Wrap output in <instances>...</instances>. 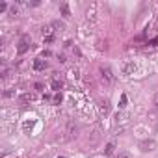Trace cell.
Segmentation results:
<instances>
[{"label": "cell", "instance_id": "3957f363", "mask_svg": "<svg viewBox=\"0 0 158 158\" xmlns=\"http://www.w3.org/2000/svg\"><path fill=\"white\" fill-rule=\"evenodd\" d=\"M65 138L67 140H73V138H76V136H78V125H74V123L73 121H69V123H67V130H65Z\"/></svg>", "mask_w": 158, "mask_h": 158}, {"label": "cell", "instance_id": "7402d4cb", "mask_svg": "<svg viewBox=\"0 0 158 158\" xmlns=\"http://www.w3.org/2000/svg\"><path fill=\"white\" fill-rule=\"evenodd\" d=\"M58 60L61 61V63H63V61H67V60H65V56H63V54H58Z\"/></svg>", "mask_w": 158, "mask_h": 158}, {"label": "cell", "instance_id": "4fadbf2b", "mask_svg": "<svg viewBox=\"0 0 158 158\" xmlns=\"http://www.w3.org/2000/svg\"><path fill=\"white\" fill-rule=\"evenodd\" d=\"M61 100H63V97H61V93H56V95L52 97V102H54V104H60Z\"/></svg>", "mask_w": 158, "mask_h": 158}, {"label": "cell", "instance_id": "2e32d148", "mask_svg": "<svg viewBox=\"0 0 158 158\" xmlns=\"http://www.w3.org/2000/svg\"><path fill=\"white\" fill-rule=\"evenodd\" d=\"M119 106H121V108H125V106H127V95H125V93L121 95V104H119Z\"/></svg>", "mask_w": 158, "mask_h": 158}, {"label": "cell", "instance_id": "d6986e66", "mask_svg": "<svg viewBox=\"0 0 158 158\" xmlns=\"http://www.w3.org/2000/svg\"><path fill=\"white\" fill-rule=\"evenodd\" d=\"M6 9H8V4L2 2V4H0V11H6Z\"/></svg>", "mask_w": 158, "mask_h": 158}, {"label": "cell", "instance_id": "8992f818", "mask_svg": "<svg viewBox=\"0 0 158 158\" xmlns=\"http://www.w3.org/2000/svg\"><path fill=\"white\" fill-rule=\"evenodd\" d=\"M97 110H99V115H108V112H110L108 100H100L99 104H97Z\"/></svg>", "mask_w": 158, "mask_h": 158}, {"label": "cell", "instance_id": "7a4b0ae2", "mask_svg": "<svg viewBox=\"0 0 158 158\" xmlns=\"http://www.w3.org/2000/svg\"><path fill=\"white\" fill-rule=\"evenodd\" d=\"M30 49V36H23L20 37V41H19V47H17V52L23 56V54Z\"/></svg>", "mask_w": 158, "mask_h": 158}, {"label": "cell", "instance_id": "9c48e42d", "mask_svg": "<svg viewBox=\"0 0 158 158\" xmlns=\"http://www.w3.org/2000/svg\"><path fill=\"white\" fill-rule=\"evenodd\" d=\"M52 24H47V26H43L41 28V33H43V37H49V36H52Z\"/></svg>", "mask_w": 158, "mask_h": 158}, {"label": "cell", "instance_id": "44dd1931", "mask_svg": "<svg viewBox=\"0 0 158 158\" xmlns=\"http://www.w3.org/2000/svg\"><path fill=\"white\" fill-rule=\"evenodd\" d=\"M54 41V36H49V37H45V43H52Z\"/></svg>", "mask_w": 158, "mask_h": 158}, {"label": "cell", "instance_id": "cb8c5ba5", "mask_svg": "<svg viewBox=\"0 0 158 158\" xmlns=\"http://www.w3.org/2000/svg\"><path fill=\"white\" fill-rule=\"evenodd\" d=\"M117 158H128V156H127V154H121V156H117Z\"/></svg>", "mask_w": 158, "mask_h": 158}, {"label": "cell", "instance_id": "ba28073f", "mask_svg": "<svg viewBox=\"0 0 158 158\" xmlns=\"http://www.w3.org/2000/svg\"><path fill=\"white\" fill-rule=\"evenodd\" d=\"M33 69H36V71H45L47 69V61L45 60H33Z\"/></svg>", "mask_w": 158, "mask_h": 158}, {"label": "cell", "instance_id": "ffe728a7", "mask_svg": "<svg viewBox=\"0 0 158 158\" xmlns=\"http://www.w3.org/2000/svg\"><path fill=\"white\" fill-rule=\"evenodd\" d=\"M149 45H153V47H154V45H158V37H154V39H151V41H149Z\"/></svg>", "mask_w": 158, "mask_h": 158}, {"label": "cell", "instance_id": "277c9868", "mask_svg": "<svg viewBox=\"0 0 158 158\" xmlns=\"http://www.w3.org/2000/svg\"><path fill=\"white\" fill-rule=\"evenodd\" d=\"M140 149L143 151V153L154 151V149H156V141H154V140H143V141H140Z\"/></svg>", "mask_w": 158, "mask_h": 158}, {"label": "cell", "instance_id": "9a60e30c", "mask_svg": "<svg viewBox=\"0 0 158 158\" xmlns=\"http://www.w3.org/2000/svg\"><path fill=\"white\" fill-rule=\"evenodd\" d=\"M23 127H24V132H28V130H32V127H33V121H26Z\"/></svg>", "mask_w": 158, "mask_h": 158}, {"label": "cell", "instance_id": "52a82bcc", "mask_svg": "<svg viewBox=\"0 0 158 158\" xmlns=\"http://www.w3.org/2000/svg\"><path fill=\"white\" fill-rule=\"evenodd\" d=\"M33 100H36V95H33V93H23V95L19 97V102H20V104H26V102H33Z\"/></svg>", "mask_w": 158, "mask_h": 158}, {"label": "cell", "instance_id": "ac0fdd59", "mask_svg": "<svg viewBox=\"0 0 158 158\" xmlns=\"http://www.w3.org/2000/svg\"><path fill=\"white\" fill-rule=\"evenodd\" d=\"M153 104H154V108L158 110V93H154V97H153Z\"/></svg>", "mask_w": 158, "mask_h": 158}, {"label": "cell", "instance_id": "5b68a950", "mask_svg": "<svg viewBox=\"0 0 158 158\" xmlns=\"http://www.w3.org/2000/svg\"><path fill=\"white\" fill-rule=\"evenodd\" d=\"M121 71H123V74H127V76H128V74H132L136 71V63H134V61H125Z\"/></svg>", "mask_w": 158, "mask_h": 158}, {"label": "cell", "instance_id": "7c38bea8", "mask_svg": "<svg viewBox=\"0 0 158 158\" xmlns=\"http://www.w3.org/2000/svg\"><path fill=\"white\" fill-rule=\"evenodd\" d=\"M52 89H54V91H60V89H61V82L60 80H52Z\"/></svg>", "mask_w": 158, "mask_h": 158}, {"label": "cell", "instance_id": "e0dca14e", "mask_svg": "<svg viewBox=\"0 0 158 158\" xmlns=\"http://www.w3.org/2000/svg\"><path fill=\"white\" fill-rule=\"evenodd\" d=\"M69 76H71V78H78V71H76V69L69 71Z\"/></svg>", "mask_w": 158, "mask_h": 158}, {"label": "cell", "instance_id": "8fae6325", "mask_svg": "<svg viewBox=\"0 0 158 158\" xmlns=\"http://www.w3.org/2000/svg\"><path fill=\"white\" fill-rule=\"evenodd\" d=\"M52 28H56V30H63V28H65V24L61 23V20H54V23H52Z\"/></svg>", "mask_w": 158, "mask_h": 158}, {"label": "cell", "instance_id": "30bf717a", "mask_svg": "<svg viewBox=\"0 0 158 158\" xmlns=\"http://www.w3.org/2000/svg\"><path fill=\"white\" fill-rule=\"evenodd\" d=\"M61 13H63V17L67 19V17H71V11H69V6H67V4H61Z\"/></svg>", "mask_w": 158, "mask_h": 158}, {"label": "cell", "instance_id": "603a6c76", "mask_svg": "<svg viewBox=\"0 0 158 158\" xmlns=\"http://www.w3.org/2000/svg\"><path fill=\"white\" fill-rule=\"evenodd\" d=\"M4 97H13V91H4Z\"/></svg>", "mask_w": 158, "mask_h": 158}, {"label": "cell", "instance_id": "5bb4252c", "mask_svg": "<svg viewBox=\"0 0 158 158\" xmlns=\"http://www.w3.org/2000/svg\"><path fill=\"white\" fill-rule=\"evenodd\" d=\"M114 149H115V145H114V143H108V145H106V149H104V153H106V154H112V153H114Z\"/></svg>", "mask_w": 158, "mask_h": 158}, {"label": "cell", "instance_id": "6da1fadb", "mask_svg": "<svg viewBox=\"0 0 158 158\" xmlns=\"http://www.w3.org/2000/svg\"><path fill=\"white\" fill-rule=\"evenodd\" d=\"M99 76H100V82L104 86H112L114 80H115V76H114V73H112L110 67H100V69H99Z\"/></svg>", "mask_w": 158, "mask_h": 158}]
</instances>
